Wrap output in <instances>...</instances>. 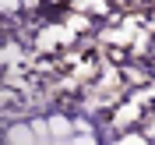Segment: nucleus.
<instances>
[{
    "label": "nucleus",
    "instance_id": "1",
    "mask_svg": "<svg viewBox=\"0 0 155 145\" xmlns=\"http://www.w3.org/2000/svg\"><path fill=\"white\" fill-rule=\"evenodd\" d=\"M7 138H11V142H28L32 131H28V127H14V131H7Z\"/></svg>",
    "mask_w": 155,
    "mask_h": 145
}]
</instances>
